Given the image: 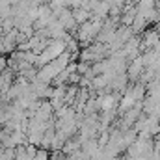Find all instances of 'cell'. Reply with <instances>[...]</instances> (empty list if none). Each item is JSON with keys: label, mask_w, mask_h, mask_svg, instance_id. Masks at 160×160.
Here are the masks:
<instances>
[{"label": "cell", "mask_w": 160, "mask_h": 160, "mask_svg": "<svg viewBox=\"0 0 160 160\" xmlns=\"http://www.w3.org/2000/svg\"><path fill=\"white\" fill-rule=\"evenodd\" d=\"M158 43V32H151V34H147V39H145V45H157Z\"/></svg>", "instance_id": "3"}, {"label": "cell", "mask_w": 160, "mask_h": 160, "mask_svg": "<svg viewBox=\"0 0 160 160\" xmlns=\"http://www.w3.org/2000/svg\"><path fill=\"white\" fill-rule=\"evenodd\" d=\"M73 19L77 22H80V24L86 22V21H89V9H86V8L84 9H75L73 11Z\"/></svg>", "instance_id": "2"}, {"label": "cell", "mask_w": 160, "mask_h": 160, "mask_svg": "<svg viewBox=\"0 0 160 160\" xmlns=\"http://www.w3.org/2000/svg\"><path fill=\"white\" fill-rule=\"evenodd\" d=\"M67 62H69V52H62L56 60H52V62H48V63L43 65V69H41V73L38 75V78L41 82H48L50 78H56L63 71V67L67 65Z\"/></svg>", "instance_id": "1"}]
</instances>
